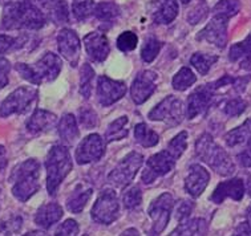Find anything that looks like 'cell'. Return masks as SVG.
I'll list each match as a JSON object with an SVG mask.
<instances>
[{"label": "cell", "instance_id": "obj_29", "mask_svg": "<svg viewBox=\"0 0 251 236\" xmlns=\"http://www.w3.org/2000/svg\"><path fill=\"white\" fill-rule=\"evenodd\" d=\"M128 123H129V119L126 116H123V117L114 119L113 122H110L109 126H108V129H106V132H105L106 143H109V142H113V141H120V140L126 138L129 134Z\"/></svg>", "mask_w": 251, "mask_h": 236}, {"label": "cell", "instance_id": "obj_20", "mask_svg": "<svg viewBox=\"0 0 251 236\" xmlns=\"http://www.w3.org/2000/svg\"><path fill=\"white\" fill-rule=\"evenodd\" d=\"M210 181V174L202 165H192L185 178V191L192 198H198L206 190Z\"/></svg>", "mask_w": 251, "mask_h": 236}, {"label": "cell", "instance_id": "obj_41", "mask_svg": "<svg viewBox=\"0 0 251 236\" xmlns=\"http://www.w3.org/2000/svg\"><path fill=\"white\" fill-rule=\"evenodd\" d=\"M138 44V37L134 32L126 31L123 32L116 41V46L120 50L123 52H130V50L136 49V47Z\"/></svg>", "mask_w": 251, "mask_h": 236}, {"label": "cell", "instance_id": "obj_31", "mask_svg": "<svg viewBox=\"0 0 251 236\" xmlns=\"http://www.w3.org/2000/svg\"><path fill=\"white\" fill-rule=\"evenodd\" d=\"M95 78L96 73L89 64H84L80 69V94L88 100L95 89Z\"/></svg>", "mask_w": 251, "mask_h": 236}, {"label": "cell", "instance_id": "obj_26", "mask_svg": "<svg viewBox=\"0 0 251 236\" xmlns=\"http://www.w3.org/2000/svg\"><path fill=\"white\" fill-rule=\"evenodd\" d=\"M57 130H59L60 138L67 145H73L75 142L77 141L78 136H80L77 121H76V117L73 114L63 116V118L60 119Z\"/></svg>", "mask_w": 251, "mask_h": 236}, {"label": "cell", "instance_id": "obj_56", "mask_svg": "<svg viewBox=\"0 0 251 236\" xmlns=\"http://www.w3.org/2000/svg\"><path fill=\"white\" fill-rule=\"evenodd\" d=\"M190 1H192V0H181V3H182V4H189Z\"/></svg>", "mask_w": 251, "mask_h": 236}, {"label": "cell", "instance_id": "obj_40", "mask_svg": "<svg viewBox=\"0 0 251 236\" xmlns=\"http://www.w3.org/2000/svg\"><path fill=\"white\" fill-rule=\"evenodd\" d=\"M187 147V132H181L177 136L174 137L173 140L168 143L166 149L169 150L170 153L178 159L181 155L185 153Z\"/></svg>", "mask_w": 251, "mask_h": 236}, {"label": "cell", "instance_id": "obj_12", "mask_svg": "<svg viewBox=\"0 0 251 236\" xmlns=\"http://www.w3.org/2000/svg\"><path fill=\"white\" fill-rule=\"evenodd\" d=\"M214 88L211 84H206L203 87L197 88L192 94L187 98L186 116L189 119L200 117L206 114V112L210 109V106L214 102L215 98Z\"/></svg>", "mask_w": 251, "mask_h": 236}, {"label": "cell", "instance_id": "obj_21", "mask_svg": "<svg viewBox=\"0 0 251 236\" xmlns=\"http://www.w3.org/2000/svg\"><path fill=\"white\" fill-rule=\"evenodd\" d=\"M177 0H153L151 4V18L157 24H170L178 15Z\"/></svg>", "mask_w": 251, "mask_h": 236}, {"label": "cell", "instance_id": "obj_48", "mask_svg": "<svg viewBox=\"0 0 251 236\" xmlns=\"http://www.w3.org/2000/svg\"><path fill=\"white\" fill-rule=\"evenodd\" d=\"M19 39H15L8 35H0V55H4L5 52L18 48Z\"/></svg>", "mask_w": 251, "mask_h": 236}, {"label": "cell", "instance_id": "obj_42", "mask_svg": "<svg viewBox=\"0 0 251 236\" xmlns=\"http://www.w3.org/2000/svg\"><path fill=\"white\" fill-rule=\"evenodd\" d=\"M78 121L81 123V126L85 127L87 130L95 129L99 125L97 113L91 108H84L78 112Z\"/></svg>", "mask_w": 251, "mask_h": 236}, {"label": "cell", "instance_id": "obj_55", "mask_svg": "<svg viewBox=\"0 0 251 236\" xmlns=\"http://www.w3.org/2000/svg\"><path fill=\"white\" fill-rule=\"evenodd\" d=\"M246 218H247V222L251 224V205L249 206V209L246 211Z\"/></svg>", "mask_w": 251, "mask_h": 236}, {"label": "cell", "instance_id": "obj_10", "mask_svg": "<svg viewBox=\"0 0 251 236\" xmlns=\"http://www.w3.org/2000/svg\"><path fill=\"white\" fill-rule=\"evenodd\" d=\"M185 108L182 101L177 98L176 95H168L160 104L157 105L148 117L151 121H162L169 126H177L183 121Z\"/></svg>", "mask_w": 251, "mask_h": 236}, {"label": "cell", "instance_id": "obj_4", "mask_svg": "<svg viewBox=\"0 0 251 236\" xmlns=\"http://www.w3.org/2000/svg\"><path fill=\"white\" fill-rule=\"evenodd\" d=\"M73 162L67 146L55 145L47 155V190L50 196L57 194L60 185L72 171Z\"/></svg>", "mask_w": 251, "mask_h": 236}, {"label": "cell", "instance_id": "obj_37", "mask_svg": "<svg viewBox=\"0 0 251 236\" xmlns=\"http://www.w3.org/2000/svg\"><path fill=\"white\" fill-rule=\"evenodd\" d=\"M241 9V4L238 0H219L218 3L213 8L214 16H224L226 19H230L235 16Z\"/></svg>", "mask_w": 251, "mask_h": 236}, {"label": "cell", "instance_id": "obj_33", "mask_svg": "<svg viewBox=\"0 0 251 236\" xmlns=\"http://www.w3.org/2000/svg\"><path fill=\"white\" fill-rule=\"evenodd\" d=\"M197 81V76L193 73V71L190 68H181L178 72L176 73V76L173 77V81H172V85L176 91L183 92L189 89L190 87H193Z\"/></svg>", "mask_w": 251, "mask_h": 236}, {"label": "cell", "instance_id": "obj_34", "mask_svg": "<svg viewBox=\"0 0 251 236\" xmlns=\"http://www.w3.org/2000/svg\"><path fill=\"white\" fill-rule=\"evenodd\" d=\"M96 3L95 0H73L72 1V14L76 20L82 22L87 20L95 14Z\"/></svg>", "mask_w": 251, "mask_h": 236}, {"label": "cell", "instance_id": "obj_1", "mask_svg": "<svg viewBox=\"0 0 251 236\" xmlns=\"http://www.w3.org/2000/svg\"><path fill=\"white\" fill-rule=\"evenodd\" d=\"M44 12L29 0L11 1L5 4L1 27L8 31L14 29H40L46 25Z\"/></svg>", "mask_w": 251, "mask_h": 236}, {"label": "cell", "instance_id": "obj_8", "mask_svg": "<svg viewBox=\"0 0 251 236\" xmlns=\"http://www.w3.org/2000/svg\"><path fill=\"white\" fill-rule=\"evenodd\" d=\"M37 98V89L32 87H20L14 91L0 105V116L9 117L11 114H24L32 108Z\"/></svg>", "mask_w": 251, "mask_h": 236}, {"label": "cell", "instance_id": "obj_13", "mask_svg": "<svg viewBox=\"0 0 251 236\" xmlns=\"http://www.w3.org/2000/svg\"><path fill=\"white\" fill-rule=\"evenodd\" d=\"M105 154V140H102L99 134H89L76 149L75 159L78 165H88L97 162Z\"/></svg>", "mask_w": 251, "mask_h": 236}, {"label": "cell", "instance_id": "obj_36", "mask_svg": "<svg viewBox=\"0 0 251 236\" xmlns=\"http://www.w3.org/2000/svg\"><path fill=\"white\" fill-rule=\"evenodd\" d=\"M93 15L101 22H112L120 15V8L112 1H101L96 4Z\"/></svg>", "mask_w": 251, "mask_h": 236}, {"label": "cell", "instance_id": "obj_52", "mask_svg": "<svg viewBox=\"0 0 251 236\" xmlns=\"http://www.w3.org/2000/svg\"><path fill=\"white\" fill-rule=\"evenodd\" d=\"M7 167V151L4 146L0 145V171H3Z\"/></svg>", "mask_w": 251, "mask_h": 236}, {"label": "cell", "instance_id": "obj_15", "mask_svg": "<svg viewBox=\"0 0 251 236\" xmlns=\"http://www.w3.org/2000/svg\"><path fill=\"white\" fill-rule=\"evenodd\" d=\"M227 22L228 19L224 16H214L197 35V40H205L219 49H224L227 44Z\"/></svg>", "mask_w": 251, "mask_h": 236}, {"label": "cell", "instance_id": "obj_5", "mask_svg": "<svg viewBox=\"0 0 251 236\" xmlns=\"http://www.w3.org/2000/svg\"><path fill=\"white\" fill-rule=\"evenodd\" d=\"M63 61L53 52H47L33 67L28 64L18 63L15 69L28 82L33 85H40L43 82H50L57 78L61 72Z\"/></svg>", "mask_w": 251, "mask_h": 236}, {"label": "cell", "instance_id": "obj_45", "mask_svg": "<svg viewBox=\"0 0 251 236\" xmlns=\"http://www.w3.org/2000/svg\"><path fill=\"white\" fill-rule=\"evenodd\" d=\"M23 224V219L20 216H12L1 223L0 226V236H12V234L20 231Z\"/></svg>", "mask_w": 251, "mask_h": 236}, {"label": "cell", "instance_id": "obj_24", "mask_svg": "<svg viewBox=\"0 0 251 236\" xmlns=\"http://www.w3.org/2000/svg\"><path fill=\"white\" fill-rule=\"evenodd\" d=\"M228 60L231 63L239 61L241 69L251 71V33L241 43L234 44L228 52Z\"/></svg>", "mask_w": 251, "mask_h": 236}, {"label": "cell", "instance_id": "obj_50", "mask_svg": "<svg viewBox=\"0 0 251 236\" xmlns=\"http://www.w3.org/2000/svg\"><path fill=\"white\" fill-rule=\"evenodd\" d=\"M11 71V64L7 59H0V89L8 85V74Z\"/></svg>", "mask_w": 251, "mask_h": 236}, {"label": "cell", "instance_id": "obj_14", "mask_svg": "<svg viewBox=\"0 0 251 236\" xmlns=\"http://www.w3.org/2000/svg\"><path fill=\"white\" fill-rule=\"evenodd\" d=\"M96 93L101 106H110L125 95L126 85L123 81H117L106 76H100L97 80Z\"/></svg>", "mask_w": 251, "mask_h": 236}, {"label": "cell", "instance_id": "obj_44", "mask_svg": "<svg viewBox=\"0 0 251 236\" xmlns=\"http://www.w3.org/2000/svg\"><path fill=\"white\" fill-rule=\"evenodd\" d=\"M247 102L242 98H233L228 100L224 106V113L228 117H238L246 110Z\"/></svg>", "mask_w": 251, "mask_h": 236}, {"label": "cell", "instance_id": "obj_54", "mask_svg": "<svg viewBox=\"0 0 251 236\" xmlns=\"http://www.w3.org/2000/svg\"><path fill=\"white\" fill-rule=\"evenodd\" d=\"M24 236H50V235L44 231H31V232H28V234H25Z\"/></svg>", "mask_w": 251, "mask_h": 236}, {"label": "cell", "instance_id": "obj_17", "mask_svg": "<svg viewBox=\"0 0 251 236\" xmlns=\"http://www.w3.org/2000/svg\"><path fill=\"white\" fill-rule=\"evenodd\" d=\"M57 48H59L60 55L72 67H77L81 44L76 32L69 28H63L57 35Z\"/></svg>", "mask_w": 251, "mask_h": 236}, {"label": "cell", "instance_id": "obj_58", "mask_svg": "<svg viewBox=\"0 0 251 236\" xmlns=\"http://www.w3.org/2000/svg\"><path fill=\"white\" fill-rule=\"evenodd\" d=\"M82 236H88V235H82Z\"/></svg>", "mask_w": 251, "mask_h": 236}, {"label": "cell", "instance_id": "obj_22", "mask_svg": "<svg viewBox=\"0 0 251 236\" xmlns=\"http://www.w3.org/2000/svg\"><path fill=\"white\" fill-rule=\"evenodd\" d=\"M63 213H64L63 207L59 203L50 202V203H46L39 207L36 215H35V223L39 227L48 230L63 218Z\"/></svg>", "mask_w": 251, "mask_h": 236}, {"label": "cell", "instance_id": "obj_53", "mask_svg": "<svg viewBox=\"0 0 251 236\" xmlns=\"http://www.w3.org/2000/svg\"><path fill=\"white\" fill-rule=\"evenodd\" d=\"M120 236H140V232L136 228H128V230H125Z\"/></svg>", "mask_w": 251, "mask_h": 236}, {"label": "cell", "instance_id": "obj_2", "mask_svg": "<svg viewBox=\"0 0 251 236\" xmlns=\"http://www.w3.org/2000/svg\"><path fill=\"white\" fill-rule=\"evenodd\" d=\"M40 164L36 159H27L14 168L9 177L12 194L20 202H27L40 189Z\"/></svg>", "mask_w": 251, "mask_h": 236}, {"label": "cell", "instance_id": "obj_6", "mask_svg": "<svg viewBox=\"0 0 251 236\" xmlns=\"http://www.w3.org/2000/svg\"><path fill=\"white\" fill-rule=\"evenodd\" d=\"M119 213L120 203L116 191L113 189H104L92 207L91 216L93 222L102 226H109L114 220H117Z\"/></svg>", "mask_w": 251, "mask_h": 236}, {"label": "cell", "instance_id": "obj_27", "mask_svg": "<svg viewBox=\"0 0 251 236\" xmlns=\"http://www.w3.org/2000/svg\"><path fill=\"white\" fill-rule=\"evenodd\" d=\"M207 224L203 219L194 218L187 219L176 228L170 236H206Z\"/></svg>", "mask_w": 251, "mask_h": 236}, {"label": "cell", "instance_id": "obj_3", "mask_svg": "<svg viewBox=\"0 0 251 236\" xmlns=\"http://www.w3.org/2000/svg\"><path fill=\"white\" fill-rule=\"evenodd\" d=\"M196 153L202 162L209 165L219 175L228 177V175H233L235 171V165L231 157L207 133L200 136V138L197 140Z\"/></svg>", "mask_w": 251, "mask_h": 236}, {"label": "cell", "instance_id": "obj_43", "mask_svg": "<svg viewBox=\"0 0 251 236\" xmlns=\"http://www.w3.org/2000/svg\"><path fill=\"white\" fill-rule=\"evenodd\" d=\"M207 14H209V7L206 4V1L201 0V1L187 14V23L192 24V25H196V24L201 23L202 20L207 16Z\"/></svg>", "mask_w": 251, "mask_h": 236}, {"label": "cell", "instance_id": "obj_9", "mask_svg": "<svg viewBox=\"0 0 251 236\" xmlns=\"http://www.w3.org/2000/svg\"><path fill=\"white\" fill-rule=\"evenodd\" d=\"M173 209L174 199L170 192H164L151 202L148 209V213L153 223L149 236H158L165 228L168 227Z\"/></svg>", "mask_w": 251, "mask_h": 236}, {"label": "cell", "instance_id": "obj_23", "mask_svg": "<svg viewBox=\"0 0 251 236\" xmlns=\"http://www.w3.org/2000/svg\"><path fill=\"white\" fill-rule=\"evenodd\" d=\"M56 123H57L56 114L50 113L48 110L37 109L31 117L28 118L25 126L31 134H39V133L50 132V129L55 127Z\"/></svg>", "mask_w": 251, "mask_h": 236}, {"label": "cell", "instance_id": "obj_38", "mask_svg": "<svg viewBox=\"0 0 251 236\" xmlns=\"http://www.w3.org/2000/svg\"><path fill=\"white\" fill-rule=\"evenodd\" d=\"M124 207L128 210H136L142 203V192L138 186H133L124 192L123 195Z\"/></svg>", "mask_w": 251, "mask_h": 236}, {"label": "cell", "instance_id": "obj_19", "mask_svg": "<svg viewBox=\"0 0 251 236\" xmlns=\"http://www.w3.org/2000/svg\"><path fill=\"white\" fill-rule=\"evenodd\" d=\"M84 47L88 57L95 63L105 61L109 55V41L101 32H91L84 37Z\"/></svg>", "mask_w": 251, "mask_h": 236}, {"label": "cell", "instance_id": "obj_28", "mask_svg": "<svg viewBox=\"0 0 251 236\" xmlns=\"http://www.w3.org/2000/svg\"><path fill=\"white\" fill-rule=\"evenodd\" d=\"M251 138V118L246 119L241 126L235 127L225 136V142L228 147H237L246 143Z\"/></svg>", "mask_w": 251, "mask_h": 236}, {"label": "cell", "instance_id": "obj_30", "mask_svg": "<svg viewBox=\"0 0 251 236\" xmlns=\"http://www.w3.org/2000/svg\"><path fill=\"white\" fill-rule=\"evenodd\" d=\"M44 7L56 24L68 23L69 11L65 0H47Z\"/></svg>", "mask_w": 251, "mask_h": 236}, {"label": "cell", "instance_id": "obj_57", "mask_svg": "<svg viewBox=\"0 0 251 236\" xmlns=\"http://www.w3.org/2000/svg\"><path fill=\"white\" fill-rule=\"evenodd\" d=\"M1 3H4V4H8V3H11V0H0Z\"/></svg>", "mask_w": 251, "mask_h": 236}, {"label": "cell", "instance_id": "obj_16", "mask_svg": "<svg viewBox=\"0 0 251 236\" xmlns=\"http://www.w3.org/2000/svg\"><path fill=\"white\" fill-rule=\"evenodd\" d=\"M158 82V76L153 71H142L137 74V77L134 78L132 87H130V95L134 104L141 105L146 100H149Z\"/></svg>", "mask_w": 251, "mask_h": 236}, {"label": "cell", "instance_id": "obj_47", "mask_svg": "<svg viewBox=\"0 0 251 236\" xmlns=\"http://www.w3.org/2000/svg\"><path fill=\"white\" fill-rule=\"evenodd\" d=\"M78 224L73 219H67L64 223H61L59 227L56 228L55 236H77Z\"/></svg>", "mask_w": 251, "mask_h": 236}, {"label": "cell", "instance_id": "obj_7", "mask_svg": "<svg viewBox=\"0 0 251 236\" xmlns=\"http://www.w3.org/2000/svg\"><path fill=\"white\" fill-rule=\"evenodd\" d=\"M144 164V157L137 151L125 155L108 175V182L116 189H124L134 179Z\"/></svg>", "mask_w": 251, "mask_h": 236}, {"label": "cell", "instance_id": "obj_11", "mask_svg": "<svg viewBox=\"0 0 251 236\" xmlns=\"http://www.w3.org/2000/svg\"><path fill=\"white\" fill-rule=\"evenodd\" d=\"M176 162H177V158L168 149L155 153L146 162V167L144 168L141 175L142 182L145 185H151L158 178L169 174L176 166Z\"/></svg>", "mask_w": 251, "mask_h": 236}, {"label": "cell", "instance_id": "obj_46", "mask_svg": "<svg viewBox=\"0 0 251 236\" xmlns=\"http://www.w3.org/2000/svg\"><path fill=\"white\" fill-rule=\"evenodd\" d=\"M193 209H194V203L190 200L182 199L179 200L177 205H174V212H176V218L178 222H186L187 219L190 218Z\"/></svg>", "mask_w": 251, "mask_h": 236}, {"label": "cell", "instance_id": "obj_39", "mask_svg": "<svg viewBox=\"0 0 251 236\" xmlns=\"http://www.w3.org/2000/svg\"><path fill=\"white\" fill-rule=\"evenodd\" d=\"M161 48H162V43L161 41H158L157 39H153V37L148 39L141 49V59L145 63H151L158 56Z\"/></svg>", "mask_w": 251, "mask_h": 236}, {"label": "cell", "instance_id": "obj_51", "mask_svg": "<svg viewBox=\"0 0 251 236\" xmlns=\"http://www.w3.org/2000/svg\"><path fill=\"white\" fill-rule=\"evenodd\" d=\"M231 236H251V224L249 222L239 223Z\"/></svg>", "mask_w": 251, "mask_h": 236}, {"label": "cell", "instance_id": "obj_18", "mask_svg": "<svg viewBox=\"0 0 251 236\" xmlns=\"http://www.w3.org/2000/svg\"><path fill=\"white\" fill-rule=\"evenodd\" d=\"M246 192V185L241 178H233V179H228V181L221 182L218 186L215 187L214 192L211 194L210 200L215 205H221L224 203L225 199L233 200H242Z\"/></svg>", "mask_w": 251, "mask_h": 236}, {"label": "cell", "instance_id": "obj_49", "mask_svg": "<svg viewBox=\"0 0 251 236\" xmlns=\"http://www.w3.org/2000/svg\"><path fill=\"white\" fill-rule=\"evenodd\" d=\"M237 161L242 167H251V138L246 142L245 149L237 154Z\"/></svg>", "mask_w": 251, "mask_h": 236}, {"label": "cell", "instance_id": "obj_32", "mask_svg": "<svg viewBox=\"0 0 251 236\" xmlns=\"http://www.w3.org/2000/svg\"><path fill=\"white\" fill-rule=\"evenodd\" d=\"M134 138L144 147H153L160 142V136L144 122L134 126Z\"/></svg>", "mask_w": 251, "mask_h": 236}, {"label": "cell", "instance_id": "obj_25", "mask_svg": "<svg viewBox=\"0 0 251 236\" xmlns=\"http://www.w3.org/2000/svg\"><path fill=\"white\" fill-rule=\"evenodd\" d=\"M93 190L91 187H87L85 185H77L75 191L69 195L67 199V209L72 213H80L92 198Z\"/></svg>", "mask_w": 251, "mask_h": 236}, {"label": "cell", "instance_id": "obj_35", "mask_svg": "<svg viewBox=\"0 0 251 236\" xmlns=\"http://www.w3.org/2000/svg\"><path fill=\"white\" fill-rule=\"evenodd\" d=\"M217 61H218V56L206 55V53H201V52H197L190 57V65L193 68H196L198 73H201V74H207L211 67Z\"/></svg>", "mask_w": 251, "mask_h": 236}]
</instances>
